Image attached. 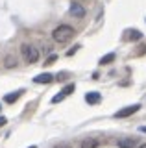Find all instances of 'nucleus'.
I'll return each instance as SVG.
<instances>
[{
    "instance_id": "nucleus-20",
    "label": "nucleus",
    "mask_w": 146,
    "mask_h": 148,
    "mask_svg": "<svg viewBox=\"0 0 146 148\" xmlns=\"http://www.w3.org/2000/svg\"><path fill=\"white\" fill-rule=\"evenodd\" d=\"M28 148H37V146H28Z\"/></svg>"
},
{
    "instance_id": "nucleus-1",
    "label": "nucleus",
    "mask_w": 146,
    "mask_h": 148,
    "mask_svg": "<svg viewBox=\"0 0 146 148\" xmlns=\"http://www.w3.org/2000/svg\"><path fill=\"white\" fill-rule=\"evenodd\" d=\"M72 37H74V28L68 26V24H59L56 30L52 32V39L56 41V43H59V45L68 43Z\"/></svg>"
},
{
    "instance_id": "nucleus-12",
    "label": "nucleus",
    "mask_w": 146,
    "mask_h": 148,
    "mask_svg": "<svg viewBox=\"0 0 146 148\" xmlns=\"http://www.w3.org/2000/svg\"><path fill=\"white\" fill-rule=\"evenodd\" d=\"M111 61H115V54H107V56H104V58L100 59V63H102V65H107V63H111Z\"/></svg>"
},
{
    "instance_id": "nucleus-15",
    "label": "nucleus",
    "mask_w": 146,
    "mask_h": 148,
    "mask_svg": "<svg viewBox=\"0 0 146 148\" xmlns=\"http://www.w3.org/2000/svg\"><path fill=\"white\" fill-rule=\"evenodd\" d=\"M56 59H57V56H50V58L46 59V61H44V65H52L54 61H56Z\"/></svg>"
},
{
    "instance_id": "nucleus-5",
    "label": "nucleus",
    "mask_w": 146,
    "mask_h": 148,
    "mask_svg": "<svg viewBox=\"0 0 146 148\" xmlns=\"http://www.w3.org/2000/svg\"><path fill=\"white\" fill-rule=\"evenodd\" d=\"M137 146V139L135 137H124L118 141V148H135Z\"/></svg>"
},
{
    "instance_id": "nucleus-18",
    "label": "nucleus",
    "mask_w": 146,
    "mask_h": 148,
    "mask_svg": "<svg viewBox=\"0 0 146 148\" xmlns=\"http://www.w3.org/2000/svg\"><path fill=\"white\" fill-rule=\"evenodd\" d=\"M141 132H143V133H146V126H141Z\"/></svg>"
},
{
    "instance_id": "nucleus-10",
    "label": "nucleus",
    "mask_w": 146,
    "mask_h": 148,
    "mask_svg": "<svg viewBox=\"0 0 146 148\" xmlns=\"http://www.w3.org/2000/svg\"><path fill=\"white\" fill-rule=\"evenodd\" d=\"M4 61H6V63H4V65H6V69H13L17 65V59L13 58V56H6V59H4Z\"/></svg>"
},
{
    "instance_id": "nucleus-16",
    "label": "nucleus",
    "mask_w": 146,
    "mask_h": 148,
    "mask_svg": "<svg viewBox=\"0 0 146 148\" xmlns=\"http://www.w3.org/2000/svg\"><path fill=\"white\" fill-rule=\"evenodd\" d=\"M6 122H8L6 117H0V126H6Z\"/></svg>"
},
{
    "instance_id": "nucleus-2",
    "label": "nucleus",
    "mask_w": 146,
    "mask_h": 148,
    "mask_svg": "<svg viewBox=\"0 0 146 148\" xmlns=\"http://www.w3.org/2000/svg\"><path fill=\"white\" fill-rule=\"evenodd\" d=\"M20 52H22V58H24L26 63H37V59H39V50L35 48V46H31V45H22Z\"/></svg>"
},
{
    "instance_id": "nucleus-19",
    "label": "nucleus",
    "mask_w": 146,
    "mask_h": 148,
    "mask_svg": "<svg viewBox=\"0 0 146 148\" xmlns=\"http://www.w3.org/2000/svg\"><path fill=\"white\" fill-rule=\"evenodd\" d=\"M139 148H146V143H144V145H141V146H139Z\"/></svg>"
},
{
    "instance_id": "nucleus-13",
    "label": "nucleus",
    "mask_w": 146,
    "mask_h": 148,
    "mask_svg": "<svg viewBox=\"0 0 146 148\" xmlns=\"http://www.w3.org/2000/svg\"><path fill=\"white\" fill-rule=\"evenodd\" d=\"M74 89H76V85H74V83H68V85L63 87V91H61V92H63L65 96H68V95H70V92L74 91Z\"/></svg>"
},
{
    "instance_id": "nucleus-6",
    "label": "nucleus",
    "mask_w": 146,
    "mask_h": 148,
    "mask_svg": "<svg viewBox=\"0 0 146 148\" xmlns=\"http://www.w3.org/2000/svg\"><path fill=\"white\" fill-rule=\"evenodd\" d=\"M33 82H35V83H50V82H54V76H52V74H48V72H44V74L35 76Z\"/></svg>"
},
{
    "instance_id": "nucleus-8",
    "label": "nucleus",
    "mask_w": 146,
    "mask_h": 148,
    "mask_svg": "<svg viewBox=\"0 0 146 148\" xmlns=\"http://www.w3.org/2000/svg\"><path fill=\"white\" fill-rule=\"evenodd\" d=\"M20 95H22V91L10 92V95H6V96H4V102H8V104H13V102H17V100L20 98Z\"/></svg>"
},
{
    "instance_id": "nucleus-11",
    "label": "nucleus",
    "mask_w": 146,
    "mask_h": 148,
    "mask_svg": "<svg viewBox=\"0 0 146 148\" xmlns=\"http://www.w3.org/2000/svg\"><path fill=\"white\" fill-rule=\"evenodd\" d=\"M128 39H130V41H139V39H143V34H141L139 30H133V32H130Z\"/></svg>"
},
{
    "instance_id": "nucleus-21",
    "label": "nucleus",
    "mask_w": 146,
    "mask_h": 148,
    "mask_svg": "<svg viewBox=\"0 0 146 148\" xmlns=\"http://www.w3.org/2000/svg\"><path fill=\"white\" fill-rule=\"evenodd\" d=\"M59 148H61V146H59Z\"/></svg>"
},
{
    "instance_id": "nucleus-14",
    "label": "nucleus",
    "mask_w": 146,
    "mask_h": 148,
    "mask_svg": "<svg viewBox=\"0 0 146 148\" xmlns=\"http://www.w3.org/2000/svg\"><path fill=\"white\" fill-rule=\"evenodd\" d=\"M63 98H65V95L61 92V95H56V96H54V98H52V102H54V104H57V102H61Z\"/></svg>"
},
{
    "instance_id": "nucleus-3",
    "label": "nucleus",
    "mask_w": 146,
    "mask_h": 148,
    "mask_svg": "<svg viewBox=\"0 0 146 148\" xmlns=\"http://www.w3.org/2000/svg\"><path fill=\"white\" fill-rule=\"evenodd\" d=\"M139 109H141V106H139V104H135V106H128V108L120 109V111H117V113H115V117H117V119H124V117H130V115L137 113Z\"/></svg>"
},
{
    "instance_id": "nucleus-9",
    "label": "nucleus",
    "mask_w": 146,
    "mask_h": 148,
    "mask_svg": "<svg viewBox=\"0 0 146 148\" xmlns=\"http://www.w3.org/2000/svg\"><path fill=\"white\" fill-rule=\"evenodd\" d=\"M96 146H98L96 139H85V141L81 143V148H96Z\"/></svg>"
},
{
    "instance_id": "nucleus-7",
    "label": "nucleus",
    "mask_w": 146,
    "mask_h": 148,
    "mask_svg": "<svg viewBox=\"0 0 146 148\" xmlns=\"http://www.w3.org/2000/svg\"><path fill=\"white\" fill-rule=\"evenodd\" d=\"M85 100H87L89 104H98V102L102 100V95H100V92H96V91L87 92V95H85Z\"/></svg>"
},
{
    "instance_id": "nucleus-4",
    "label": "nucleus",
    "mask_w": 146,
    "mask_h": 148,
    "mask_svg": "<svg viewBox=\"0 0 146 148\" xmlns=\"http://www.w3.org/2000/svg\"><path fill=\"white\" fill-rule=\"evenodd\" d=\"M70 13H72L76 18H83V17H85V9H83V6H81V4H78V2H72V4H70Z\"/></svg>"
},
{
    "instance_id": "nucleus-17",
    "label": "nucleus",
    "mask_w": 146,
    "mask_h": 148,
    "mask_svg": "<svg viewBox=\"0 0 146 148\" xmlns=\"http://www.w3.org/2000/svg\"><path fill=\"white\" fill-rule=\"evenodd\" d=\"M80 48V46H74V50H68V52H67V56H72V54H76V50H78Z\"/></svg>"
}]
</instances>
